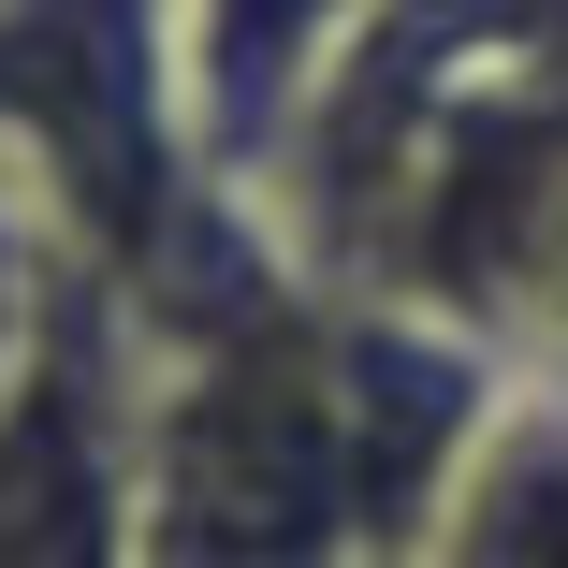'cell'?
<instances>
[{
  "label": "cell",
  "instance_id": "cell-1",
  "mask_svg": "<svg viewBox=\"0 0 568 568\" xmlns=\"http://www.w3.org/2000/svg\"><path fill=\"white\" fill-rule=\"evenodd\" d=\"M146 321V568H408L351 408V306L306 292L263 204L118 292Z\"/></svg>",
  "mask_w": 568,
  "mask_h": 568
},
{
  "label": "cell",
  "instance_id": "cell-2",
  "mask_svg": "<svg viewBox=\"0 0 568 568\" xmlns=\"http://www.w3.org/2000/svg\"><path fill=\"white\" fill-rule=\"evenodd\" d=\"M0 190L102 292H146L219 204H248L204 146L175 0H0Z\"/></svg>",
  "mask_w": 568,
  "mask_h": 568
},
{
  "label": "cell",
  "instance_id": "cell-3",
  "mask_svg": "<svg viewBox=\"0 0 568 568\" xmlns=\"http://www.w3.org/2000/svg\"><path fill=\"white\" fill-rule=\"evenodd\" d=\"M0 568H146V321L88 263L0 394Z\"/></svg>",
  "mask_w": 568,
  "mask_h": 568
},
{
  "label": "cell",
  "instance_id": "cell-4",
  "mask_svg": "<svg viewBox=\"0 0 568 568\" xmlns=\"http://www.w3.org/2000/svg\"><path fill=\"white\" fill-rule=\"evenodd\" d=\"M190 16V102H204V146L219 175H263L277 132L306 118V88L351 59V30L379 16V0H175Z\"/></svg>",
  "mask_w": 568,
  "mask_h": 568
},
{
  "label": "cell",
  "instance_id": "cell-5",
  "mask_svg": "<svg viewBox=\"0 0 568 568\" xmlns=\"http://www.w3.org/2000/svg\"><path fill=\"white\" fill-rule=\"evenodd\" d=\"M408 568H568V394L554 379H510L496 437L467 452V481Z\"/></svg>",
  "mask_w": 568,
  "mask_h": 568
},
{
  "label": "cell",
  "instance_id": "cell-6",
  "mask_svg": "<svg viewBox=\"0 0 568 568\" xmlns=\"http://www.w3.org/2000/svg\"><path fill=\"white\" fill-rule=\"evenodd\" d=\"M44 292H59V248H44V219L0 190V394H16L30 335H44Z\"/></svg>",
  "mask_w": 568,
  "mask_h": 568
}]
</instances>
